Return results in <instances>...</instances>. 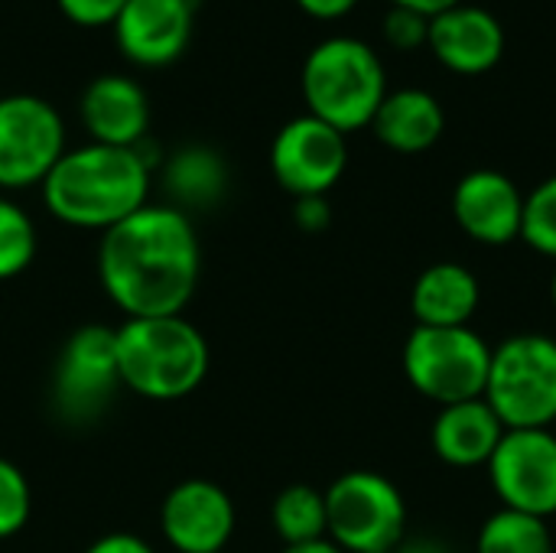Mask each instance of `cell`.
<instances>
[{"instance_id": "6da1fadb", "label": "cell", "mask_w": 556, "mask_h": 553, "mask_svg": "<svg viewBox=\"0 0 556 553\" xmlns=\"http://www.w3.org/2000/svg\"><path fill=\"white\" fill-rule=\"evenodd\" d=\"M202 271L199 235L189 212L147 202L101 235L98 277L127 319L182 316Z\"/></svg>"}, {"instance_id": "7a4b0ae2", "label": "cell", "mask_w": 556, "mask_h": 553, "mask_svg": "<svg viewBox=\"0 0 556 553\" xmlns=\"http://www.w3.org/2000/svg\"><path fill=\"white\" fill-rule=\"evenodd\" d=\"M153 160L140 147H104L85 143L65 150L52 173L42 179L46 209L85 231H108L147 205Z\"/></svg>"}, {"instance_id": "3957f363", "label": "cell", "mask_w": 556, "mask_h": 553, "mask_svg": "<svg viewBox=\"0 0 556 553\" xmlns=\"http://www.w3.org/2000/svg\"><path fill=\"white\" fill-rule=\"evenodd\" d=\"M121 385L147 401H182L208 375V342L186 316L127 319L114 329Z\"/></svg>"}, {"instance_id": "277c9868", "label": "cell", "mask_w": 556, "mask_h": 553, "mask_svg": "<svg viewBox=\"0 0 556 553\" xmlns=\"http://www.w3.org/2000/svg\"><path fill=\"white\" fill-rule=\"evenodd\" d=\"M300 88L309 108L306 114L352 134L371 127L388 95V75L381 55L365 39L332 36L309 49L300 72Z\"/></svg>"}, {"instance_id": "5b68a950", "label": "cell", "mask_w": 556, "mask_h": 553, "mask_svg": "<svg viewBox=\"0 0 556 553\" xmlns=\"http://www.w3.org/2000/svg\"><path fill=\"white\" fill-rule=\"evenodd\" d=\"M482 398L505 430H551L556 420V339L521 332L492 349Z\"/></svg>"}, {"instance_id": "8992f818", "label": "cell", "mask_w": 556, "mask_h": 553, "mask_svg": "<svg viewBox=\"0 0 556 553\" xmlns=\"http://www.w3.org/2000/svg\"><path fill=\"white\" fill-rule=\"evenodd\" d=\"M492 349L472 326H417L404 342V375L417 394L450 407L485 394Z\"/></svg>"}, {"instance_id": "52a82bcc", "label": "cell", "mask_w": 556, "mask_h": 553, "mask_svg": "<svg viewBox=\"0 0 556 553\" xmlns=\"http://www.w3.org/2000/svg\"><path fill=\"white\" fill-rule=\"evenodd\" d=\"M326 538L345 553L397 551L407 538L401 489L371 469H352L326 489Z\"/></svg>"}, {"instance_id": "ba28073f", "label": "cell", "mask_w": 556, "mask_h": 553, "mask_svg": "<svg viewBox=\"0 0 556 553\" xmlns=\"http://www.w3.org/2000/svg\"><path fill=\"white\" fill-rule=\"evenodd\" d=\"M117 339L108 326H81L68 336L52 372V404L68 424L98 420L121 391Z\"/></svg>"}, {"instance_id": "9c48e42d", "label": "cell", "mask_w": 556, "mask_h": 553, "mask_svg": "<svg viewBox=\"0 0 556 553\" xmlns=\"http://www.w3.org/2000/svg\"><path fill=\"white\" fill-rule=\"evenodd\" d=\"M65 153L62 114L39 95L0 98V189L42 186Z\"/></svg>"}, {"instance_id": "30bf717a", "label": "cell", "mask_w": 556, "mask_h": 553, "mask_svg": "<svg viewBox=\"0 0 556 553\" xmlns=\"http://www.w3.org/2000/svg\"><path fill=\"white\" fill-rule=\"evenodd\" d=\"M489 479L502 508L547 521L556 515L554 430H505L489 460Z\"/></svg>"}, {"instance_id": "8fae6325", "label": "cell", "mask_w": 556, "mask_h": 553, "mask_svg": "<svg viewBox=\"0 0 556 553\" xmlns=\"http://www.w3.org/2000/svg\"><path fill=\"white\" fill-rule=\"evenodd\" d=\"M349 166L345 134L313 114L287 121L270 143V173L293 199L326 196Z\"/></svg>"}, {"instance_id": "7c38bea8", "label": "cell", "mask_w": 556, "mask_h": 553, "mask_svg": "<svg viewBox=\"0 0 556 553\" xmlns=\"http://www.w3.org/2000/svg\"><path fill=\"white\" fill-rule=\"evenodd\" d=\"M160 531L176 553H225L235 535V502L208 479H186L163 499Z\"/></svg>"}, {"instance_id": "4fadbf2b", "label": "cell", "mask_w": 556, "mask_h": 553, "mask_svg": "<svg viewBox=\"0 0 556 553\" xmlns=\"http://www.w3.org/2000/svg\"><path fill=\"white\" fill-rule=\"evenodd\" d=\"M199 0H127L114 20V39L134 65L160 68L176 62L192 36Z\"/></svg>"}, {"instance_id": "5bb4252c", "label": "cell", "mask_w": 556, "mask_h": 553, "mask_svg": "<svg viewBox=\"0 0 556 553\" xmlns=\"http://www.w3.org/2000/svg\"><path fill=\"white\" fill-rule=\"evenodd\" d=\"M453 218L479 244L505 248L521 238L525 196L498 169H472L453 189Z\"/></svg>"}, {"instance_id": "9a60e30c", "label": "cell", "mask_w": 556, "mask_h": 553, "mask_svg": "<svg viewBox=\"0 0 556 553\" xmlns=\"http://www.w3.org/2000/svg\"><path fill=\"white\" fill-rule=\"evenodd\" d=\"M430 52L437 62L456 75H485L505 55V26L502 20L472 3H456L437 16H430Z\"/></svg>"}, {"instance_id": "2e32d148", "label": "cell", "mask_w": 556, "mask_h": 553, "mask_svg": "<svg viewBox=\"0 0 556 553\" xmlns=\"http://www.w3.org/2000/svg\"><path fill=\"white\" fill-rule=\"evenodd\" d=\"M78 114L91 143L140 147L150 127L147 91L130 75H98L78 101Z\"/></svg>"}, {"instance_id": "e0dca14e", "label": "cell", "mask_w": 556, "mask_h": 553, "mask_svg": "<svg viewBox=\"0 0 556 553\" xmlns=\"http://www.w3.org/2000/svg\"><path fill=\"white\" fill-rule=\"evenodd\" d=\"M502 437H505V424L498 420V414L489 407L485 398L440 407L433 430H430L433 453L446 466H456V469L489 466Z\"/></svg>"}, {"instance_id": "ac0fdd59", "label": "cell", "mask_w": 556, "mask_h": 553, "mask_svg": "<svg viewBox=\"0 0 556 553\" xmlns=\"http://www.w3.org/2000/svg\"><path fill=\"white\" fill-rule=\"evenodd\" d=\"M479 303H482L479 277L453 261H440L427 267L410 290V310L417 326H440V329L469 326Z\"/></svg>"}, {"instance_id": "d6986e66", "label": "cell", "mask_w": 556, "mask_h": 553, "mask_svg": "<svg viewBox=\"0 0 556 553\" xmlns=\"http://www.w3.org/2000/svg\"><path fill=\"white\" fill-rule=\"evenodd\" d=\"M443 127H446L443 104L424 88L388 91L371 121L375 137L394 153H424L437 147Z\"/></svg>"}, {"instance_id": "ffe728a7", "label": "cell", "mask_w": 556, "mask_h": 553, "mask_svg": "<svg viewBox=\"0 0 556 553\" xmlns=\"http://www.w3.org/2000/svg\"><path fill=\"white\" fill-rule=\"evenodd\" d=\"M163 186L176 209H212L228 192V163L218 150L189 143L163 163Z\"/></svg>"}, {"instance_id": "44dd1931", "label": "cell", "mask_w": 556, "mask_h": 553, "mask_svg": "<svg viewBox=\"0 0 556 553\" xmlns=\"http://www.w3.org/2000/svg\"><path fill=\"white\" fill-rule=\"evenodd\" d=\"M274 531L287 548L296 544H313L323 541L329 525H326V492L313 486H287L270 508Z\"/></svg>"}, {"instance_id": "7402d4cb", "label": "cell", "mask_w": 556, "mask_h": 553, "mask_svg": "<svg viewBox=\"0 0 556 553\" xmlns=\"http://www.w3.org/2000/svg\"><path fill=\"white\" fill-rule=\"evenodd\" d=\"M476 553H554V535L544 518L502 508L482 525Z\"/></svg>"}, {"instance_id": "603a6c76", "label": "cell", "mask_w": 556, "mask_h": 553, "mask_svg": "<svg viewBox=\"0 0 556 553\" xmlns=\"http://www.w3.org/2000/svg\"><path fill=\"white\" fill-rule=\"evenodd\" d=\"M36 257V225L10 199L0 196V280L20 277Z\"/></svg>"}, {"instance_id": "cb8c5ba5", "label": "cell", "mask_w": 556, "mask_h": 553, "mask_svg": "<svg viewBox=\"0 0 556 553\" xmlns=\"http://www.w3.org/2000/svg\"><path fill=\"white\" fill-rule=\"evenodd\" d=\"M521 241L556 261V176L544 179L541 186H534L531 196H525Z\"/></svg>"}, {"instance_id": "d4e9b609", "label": "cell", "mask_w": 556, "mask_h": 553, "mask_svg": "<svg viewBox=\"0 0 556 553\" xmlns=\"http://www.w3.org/2000/svg\"><path fill=\"white\" fill-rule=\"evenodd\" d=\"M33 512V492L26 476L0 456V541L20 535Z\"/></svg>"}, {"instance_id": "484cf974", "label": "cell", "mask_w": 556, "mask_h": 553, "mask_svg": "<svg viewBox=\"0 0 556 553\" xmlns=\"http://www.w3.org/2000/svg\"><path fill=\"white\" fill-rule=\"evenodd\" d=\"M427 36H430V16H424L417 10H407V7H391L388 10V16H384V39L394 49L414 52V49L427 46Z\"/></svg>"}, {"instance_id": "4316f807", "label": "cell", "mask_w": 556, "mask_h": 553, "mask_svg": "<svg viewBox=\"0 0 556 553\" xmlns=\"http://www.w3.org/2000/svg\"><path fill=\"white\" fill-rule=\"evenodd\" d=\"M55 3L65 13V20L94 29V26H114L127 0H55Z\"/></svg>"}, {"instance_id": "83f0119b", "label": "cell", "mask_w": 556, "mask_h": 553, "mask_svg": "<svg viewBox=\"0 0 556 553\" xmlns=\"http://www.w3.org/2000/svg\"><path fill=\"white\" fill-rule=\"evenodd\" d=\"M329 218H332V209H329V199L326 196H303L293 205V222L303 231H309V235L329 228Z\"/></svg>"}, {"instance_id": "f1b7e54d", "label": "cell", "mask_w": 556, "mask_h": 553, "mask_svg": "<svg viewBox=\"0 0 556 553\" xmlns=\"http://www.w3.org/2000/svg\"><path fill=\"white\" fill-rule=\"evenodd\" d=\"M85 553H156L137 535H104Z\"/></svg>"}, {"instance_id": "f546056e", "label": "cell", "mask_w": 556, "mask_h": 553, "mask_svg": "<svg viewBox=\"0 0 556 553\" xmlns=\"http://www.w3.org/2000/svg\"><path fill=\"white\" fill-rule=\"evenodd\" d=\"M358 0H296V7L316 20H339L345 16L349 10H355Z\"/></svg>"}, {"instance_id": "4dcf8cb0", "label": "cell", "mask_w": 556, "mask_h": 553, "mask_svg": "<svg viewBox=\"0 0 556 553\" xmlns=\"http://www.w3.org/2000/svg\"><path fill=\"white\" fill-rule=\"evenodd\" d=\"M394 553H456L443 538H404Z\"/></svg>"}, {"instance_id": "1f68e13d", "label": "cell", "mask_w": 556, "mask_h": 553, "mask_svg": "<svg viewBox=\"0 0 556 553\" xmlns=\"http://www.w3.org/2000/svg\"><path fill=\"white\" fill-rule=\"evenodd\" d=\"M456 3H463V0H391V7H407V10H417L424 16H437Z\"/></svg>"}, {"instance_id": "d6a6232c", "label": "cell", "mask_w": 556, "mask_h": 553, "mask_svg": "<svg viewBox=\"0 0 556 553\" xmlns=\"http://www.w3.org/2000/svg\"><path fill=\"white\" fill-rule=\"evenodd\" d=\"M283 553H345L342 548H336L329 538L313 541V544H296V548H283Z\"/></svg>"}, {"instance_id": "836d02e7", "label": "cell", "mask_w": 556, "mask_h": 553, "mask_svg": "<svg viewBox=\"0 0 556 553\" xmlns=\"http://www.w3.org/2000/svg\"><path fill=\"white\" fill-rule=\"evenodd\" d=\"M551 297H554V306H556V271H554V280H551Z\"/></svg>"}, {"instance_id": "e575fe53", "label": "cell", "mask_w": 556, "mask_h": 553, "mask_svg": "<svg viewBox=\"0 0 556 553\" xmlns=\"http://www.w3.org/2000/svg\"><path fill=\"white\" fill-rule=\"evenodd\" d=\"M388 553H394V551H388Z\"/></svg>"}]
</instances>
